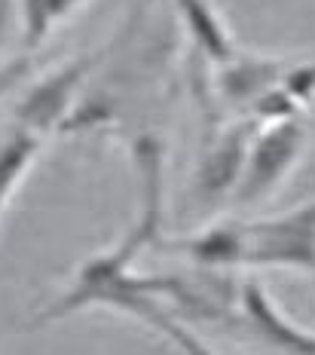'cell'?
I'll return each instance as SVG.
<instances>
[{"instance_id": "6da1fadb", "label": "cell", "mask_w": 315, "mask_h": 355, "mask_svg": "<svg viewBox=\"0 0 315 355\" xmlns=\"http://www.w3.org/2000/svg\"><path fill=\"white\" fill-rule=\"evenodd\" d=\"M184 251L202 266H285L315 272V199L263 220H233L190 239Z\"/></svg>"}, {"instance_id": "7a4b0ae2", "label": "cell", "mask_w": 315, "mask_h": 355, "mask_svg": "<svg viewBox=\"0 0 315 355\" xmlns=\"http://www.w3.org/2000/svg\"><path fill=\"white\" fill-rule=\"evenodd\" d=\"M306 144V125L297 114L278 116L267 132L245 150V162L236 181V199L242 205L263 202L291 175Z\"/></svg>"}, {"instance_id": "3957f363", "label": "cell", "mask_w": 315, "mask_h": 355, "mask_svg": "<svg viewBox=\"0 0 315 355\" xmlns=\"http://www.w3.org/2000/svg\"><path fill=\"white\" fill-rule=\"evenodd\" d=\"M242 303H245V313H248V319H251L254 328H258V334L267 337L269 343H276L278 349L315 352V334L312 331H303V328H297V324H291L273 303H269V297L263 294V288L258 282H245Z\"/></svg>"}, {"instance_id": "277c9868", "label": "cell", "mask_w": 315, "mask_h": 355, "mask_svg": "<svg viewBox=\"0 0 315 355\" xmlns=\"http://www.w3.org/2000/svg\"><path fill=\"white\" fill-rule=\"evenodd\" d=\"M245 150H248V144L242 141V135L230 132V135L211 150V157L202 159L199 175H196V193H199L205 202L236 190L242 162H245Z\"/></svg>"}, {"instance_id": "5b68a950", "label": "cell", "mask_w": 315, "mask_h": 355, "mask_svg": "<svg viewBox=\"0 0 315 355\" xmlns=\"http://www.w3.org/2000/svg\"><path fill=\"white\" fill-rule=\"evenodd\" d=\"M37 147H40V138H37V129H31V125H21L19 132H12L0 144V214H3L12 193H16L19 181L31 168L34 157H37Z\"/></svg>"}, {"instance_id": "8992f818", "label": "cell", "mask_w": 315, "mask_h": 355, "mask_svg": "<svg viewBox=\"0 0 315 355\" xmlns=\"http://www.w3.org/2000/svg\"><path fill=\"white\" fill-rule=\"evenodd\" d=\"M21 71H25V64H21V62H16V64H10V68H3V71H0V95H3L6 89H10V83L19 77Z\"/></svg>"}]
</instances>
